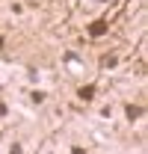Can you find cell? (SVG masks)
Masks as SVG:
<instances>
[{"label": "cell", "instance_id": "7", "mask_svg": "<svg viewBox=\"0 0 148 154\" xmlns=\"http://www.w3.org/2000/svg\"><path fill=\"white\" fill-rule=\"evenodd\" d=\"M0 116H6V104H0Z\"/></svg>", "mask_w": 148, "mask_h": 154}, {"label": "cell", "instance_id": "2", "mask_svg": "<svg viewBox=\"0 0 148 154\" xmlns=\"http://www.w3.org/2000/svg\"><path fill=\"white\" fill-rule=\"evenodd\" d=\"M77 95H80V101H89V98L95 95V86H83V89H80Z\"/></svg>", "mask_w": 148, "mask_h": 154}, {"label": "cell", "instance_id": "4", "mask_svg": "<svg viewBox=\"0 0 148 154\" xmlns=\"http://www.w3.org/2000/svg\"><path fill=\"white\" fill-rule=\"evenodd\" d=\"M116 62H119L116 57H107V59H104V65H107V68H116Z\"/></svg>", "mask_w": 148, "mask_h": 154}, {"label": "cell", "instance_id": "5", "mask_svg": "<svg viewBox=\"0 0 148 154\" xmlns=\"http://www.w3.org/2000/svg\"><path fill=\"white\" fill-rule=\"evenodd\" d=\"M9 154H21V145H18V142H15V145L9 148Z\"/></svg>", "mask_w": 148, "mask_h": 154}, {"label": "cell", "instance_id": "1", "mask_svg": "<svg viewBox=\"0 0 148 154\" xmlns=\"http://www.w3.org/2000/svg\"><path fill=\"white\" fill-rule=\"evenodd\" d=\"M104 33H107V21H92V24H89V36H104Z\"/></svg>", "mask_w": 148, "mask_h": 154}, {"label": "cell", "instance_id": "6", "mask_svg": "<svg viewBox=\"0 0 148 154\" xmlns=\"http://www.w3.org/2000/svg\"><path fill=\"white\" fill-rule=\"evenodd\" d=\"M71 154H86V151H83V148H77V145H74V148H71Z\"/></svg>", "mask_w": 148, "mask_h": 154}, {"label": "cell", "instance_id": "3", "mask_svg": "<svg viewBox=\"0 0 148 154\" xmlns=\"http://www.w3.org/2000/svg\"><path fill=\"white\" fill-rule=\"evenodd\" d=\"M139 116H142V110H139L136 104H130L128 107V119H139Z\"/></svg>", "mask_w": 148, "mask_h": 154}]
</instances>
